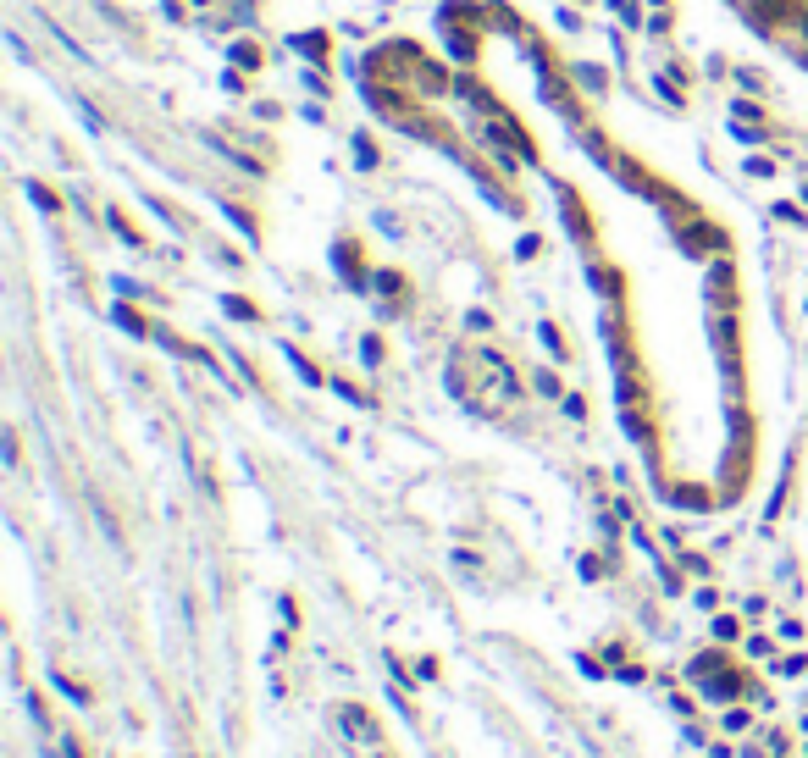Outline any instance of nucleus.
Returning <instances> with one entry per match:
<instances>
[{"label": "nucleus", "instance_id": "nucleus-1", "mask_svg": "<svg viewBox=\"0 0 808 758\" xmlns=\"http://www.w3.org/2000/svg\"><path fill=\"white\" fill-rule=\"evenodd\" d=\"M764 50L808 78V0H720Z\"/></svg>", "mask_w": 808, "mask_h": 758}]
</instances>
